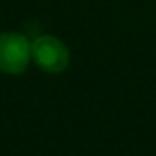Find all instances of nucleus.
Returning a JSON list of instances; mask_svg holds the SVG:
<instances>
[{
  "label": "nucleus",
  "instance_id": "nucleus-2",
  "mask_svg": "<svg viewBox=\"0 0 156 156\" xmlns=\"http://www.w3.org/2000/svg\"><path fill=\"white\" fill-rule=\"evenodd\" d=\"M31 61L46 73H62L70 66V50L55 35H37L31 41Z\"/></svg>",
  "mask_w": 156,
  "mask_h": 156
},
{
  "label": "nucleus",
  "instance_id": "nucleus-1",
  "mask_svg": "<svg viewBox=\"0 0 156 156\" xmlns=\"http://www.w3.org/2000/svg\"><path fill=\"white\" fill-rule=\"evenodd\" d=\"M31 62V41L19 31L0 33V72L20 75Z\"/></svg>",
  "mask_w": 156,
  "mask_h": 156
}]
</instances>
